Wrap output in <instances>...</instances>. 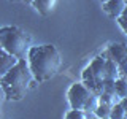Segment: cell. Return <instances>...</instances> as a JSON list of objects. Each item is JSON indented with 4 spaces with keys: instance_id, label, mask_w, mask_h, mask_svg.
I'll return each instance as SVG.
<instances>
[{
    "instance_id": "5",
    "label": "cell",
    "mask_w": 127,
    "mask_h": 119,
    "mask_svg": "<svg viewBox=\"0 0 127 119\" xmlns=\"http://www.w3.org/2000/svg\"><path fill=\"white\" fill-rule=\"evenodd\" d=\"M68 102L71 108H78L83 111H95L98 105V95L94 94L84 83H75L68 89Z\"/></svg>"
},
{
    "instance_id": "7",
    "label": "cell",
    "mask_w": 127,
    "mask_h": 119,
    "mask_svg": "<svg viewBox=\"0 0 127 119\" xmlns=\"http://www.w3.org/2000/svg\"><path fill=\"white\" fill-rule=\"evenodd\" d=\"M19 59L16 57V56L10 54L8 51H5L2 46H0V78L3 76V75H6L8 71H10L13 67L18 63Z\"/></svg>"
},
{
    "instance_id": "20",
    "label": "cell",
    "mask_w": 127,
    "mask_h": 119,
    "mask_svg": "<svg viewBox=\"0 0 127 119\" xmlns=\"http://www.w3.org/2000/svg\"><path fill=\"white\" fill-rule=\"evenodd\" d=\"M100 2H102V3H103V2H106V0H100Z\"/></svg>"
},
{
    "instance_id": "15",
    "label": "cell",
    "mask_w": 127,
    "mask_h": 119,
    "mask_svg": "<svg viewBox=\"0 0 127 119\" xmlns=\"http://www.w3.org/2000/svg\"><path fill=\"white\" fill-rule=\"evenodd\" d=\"M5 100H6V95H5V90H3L2 84H0V110H2V105H3Z\"/></svg>"
},
{
    "instance_id": "17",
    "label": "cell",
    "mask_w": 127,
    "mask_h": 119,
    "mask_svg": "<svg viewBox=\"0 0 127 119\" xmlns=\"http://www.w3.org/2000/svg\"><path fill=\"white\" fill-rule=\"evenodd\" d=\"M121 16H124V18H127V5H126V8H124V11H122V14Z\"/></svg>"
},
{
    "instance_id": "13",
    "label": "cell",
    "mask_w": 127,
    "mask_h": 119,
    "mask_svg": "<svg viewBox=\"0 0 127 119\" xmlns=\"http://www.w3.org/2000/svg\"><path fill=\"white\" fill-rule=\"evenodd\" d=\"M67 119H86V118H89V114L86 113V111H83V110H78V108H71L68 113H67Z\"/></svg>"
},
{
    "instance_id": "14",
    "label": "cell",
    "mask_w": 127,
    "mask_h": 119,
    "mask_svg": "<svg viewBox=\"0 0 127 119\" xmlns=\"http://www.w3.org/2000/svg\"><path fill=\"white\" fill-rule=\"evenodd\" d=\"M118 22H119V26L122 27V30L127 33V18H124V16H119V18H118Z\"/></svg>"
},
{
    "instance_id": "6",
    "label": "cell",
    "mask_w": 127,
    "mask_h": 119,
    "mask_svg": "<svg viewBox=\"0 0 127 119\" xmlns=\"http://www.w3.org/2000/svg\"><path fill=\"white\" fill-rule=\"evenodd\" d=\"M106 57L113 59L118 63L119 70H121V78L127 79V46H124L122 43L110 45L108 51H106Z\"/></svg>"
},
{
    "instance_id": "1",
    "label": "cell",
    "mask_w": 127,
    "mask_h": 119,
    "mask_svg": "<svg viewBox=\"0 0 127 119\" xmlns=\"http://www.w3.org/2000/svg\"><path fill=\"white\" fill-rule=\"evenodd\" d=\"M27 62H29L33 78L38 83H45L57 75L62 59L56 46L41 45V46H32L29 49Z\"/></svg>"
},
{
    "instance_id": "18",
    "label": "cell",
    "mask_w": 127,
    "mask_h": 119,
    "mask_svg": "<svg viewBox=\"0 0 127 119\" xmlns=\"http://www.w3.org/2000/svg\"><path fill=\"white\" fill-rule=\"evenodd\" d=\"M11 2H26V0H11Z\"/></svg>"
},
{
    "instance_id": "11",
    "label": "cell",
    "mask_w": 127,
    "mask_h": 119,
    "mask_svg": "<svg viewBox=\"0 0 127 119\" xmlns=\"http://www.w3.org/2000/svg\"><path fill=\"white\" fill-rule=\"evenodd\" d=\"M114 94H116L119 98L127 97V79H124V78L116 79V83H114Z\"/></svg>"
},
{
    "instance_id": "10",
    "label": "cell",
    "mask_w": 127,
    "mask_h": 119,
    "mask_svg": "<svg viewBox=\"0 0 127 119\" xmlns=\"http://www.w3.org/2000/svg\"><path fill=\"white\" fill-rule=\"evenodd\" d=\"M111 110H113V105H110V103H102V102H98V105H97V108H95L94 114H95L97 118H103V119H106V118H111Z\"/></svg>"
},
{
    "instance_id": "16",
    "label": "cell",
    "mask_w": 127,
    "mask_h": 119,
    "mask_svg": "<svg viewBox=\"0 0 127 119\" xmlns=\"http://www.w3.org/2000/svg\"><path fill=\"white\" fill-rule=\"evenodd\" d=\"M121 105L124 106V110H126V113H127V97H124V98H121Z\"/></svg>"
},
{
    "instance_id": "19",
    "label": "cell",
    "mask_w": 127,
    "mask_h": 119,
    "mask_svg": "<svg viewBox=\"0 0 127 119\" xmlns=\"http://www.w3.org/2000/svg\"><path fill=\"white\" fill-rule=\"evenodd\" d=\"M26 2H29V3H32V2H33V0H26Z\"/></svg>"
},
{
    "instance_id": "8",
    "label": "cell",
    "mask_w": 127,
    "mask_h": 119,
    "mask_svg": "<svg viewBox=\"0 0 127 119\" xmlns=\"http://www.w3.org/2000/svg\"><path fill=\"white\" fill-rule=\"evenodd\" d=\"M127 3L124 0H106V2H103V10H105L106 14H110L111 18H119V16L122 14V11H124Z\"/></svg>"
},
{
    "instance_id": "3",
    "label": "cell",
    "mask_w": 127,
    "mask_h": 119,
    "mask_svg": "<svg viewBox=\"0 0 127 119\" xmlns=\"http://www.w3.org/2000/svg\"><path fill=\"white\" fill-rule=\"evenodd\" d=\"M0 46L18 59H26L30 49V38L16 26L0 27Z\"/></svg>"
},
{
    "instance_id": "9",
    "label": "cell",
    "mask_w": 127,
    "mask_h": 119,
    "mask_svg": "<svg viewBox=\"0 0 127 119\" xmlns=\"http://www.w3.org/2000/svg\"><path fill=\"white\" fill-rule=\"evenodd\" d=\"M32 5H33V8L41 16H48L53 11V8L56 5V0H33Z\"/></svg>"
},
{
    "instance_id": "21",
    "label": "cell",
    "mask_w": 127,
    "mask_h": 119,
    "mask_svg": "<svg viewBox=\"0 0 127 119\" xmlns=\"http://www.w3.org/2000/svg\"><path fill=\"white\" fill-rule=\"evenodd\" d=\"M124 2H126V3H127V0H124Z\"/></svg>"
},
{
    "instance_id": "2",
    "label": "cell",
    "mask_w": 127,
    "mask_h": 119,
    "mask_svg": "<svg viewBox=\"0 0 127 119\" xmlns=\"http://www.w3.org/2000/svg\"><path fill=\"white\" fill-rule=\"evenodd\" d=\"M33 75L29 67L27 59H19L18 63L0 78V84H2L3 90H5L6 100H21L26 97L27 90L33 87Z\"/></svg>"
},
{
    "instance_id": "4",
    "label": "cell",
    "mask_w": 127,
    "mask_h": 119,
    "mask_svg": "<svg viewBox=\"0 0 127 119\" xmlns=\"http://www.w3.org/2000/svg\"><path fill=\"white\" fill-rule=\"evenodd\" d=\"M106 79V57L105 56H97L91 65L83 71V83L92 90L94 94L100 95L105 87Z\"/></svg>"
},
{
    "instance_id": "12",
    "label": "cell",
    "mask_w": 127,
    "mask_h": 119,
    "mask_svg": "<svg viewBox=\"0 0 127 119\" xmlns=\"http://www.w3.org/2000/svg\"><path fill=\"white\" fill-rule=\"evenodd\" d=\"M124 118H127V113H126L124 106L121 105V102L114 103L113 110H111V119H124Z\"/></svg>"
}]
</instances>
